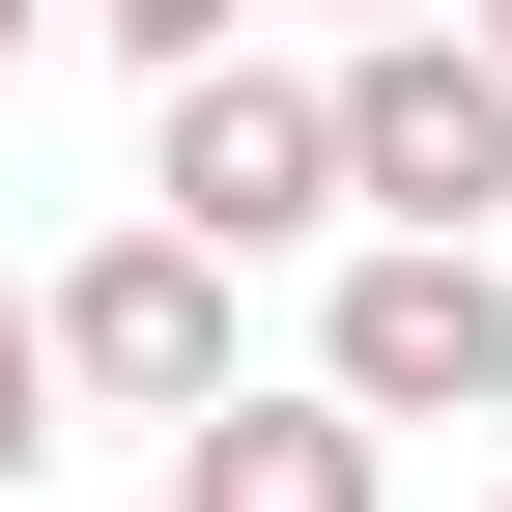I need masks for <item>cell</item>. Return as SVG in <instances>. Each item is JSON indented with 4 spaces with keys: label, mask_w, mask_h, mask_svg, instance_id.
<instances>
[{
    "label": "cell",
    "mask_w": 512,
    "mask_h": 512,
    "mask_svg": "<svg viewBox=\"0 0 512 512\" xmlns=\"http://www.w3.org/2000/svg\"><path fill=\"white\" fill-rule=\"evenodd\" d=\"M143 228L313 256V228H342V57H200V86L143 114Z\"/></svg>",
    "instance_id": "6da1fadb"
},
{
    "label": "cell",
    "mask_w": 512,
    "mask_h": 512,
    "mask_svg": "<svg viewBox=\"0 0 512 512\" xmlns=\"http://www.w3.org/2000/svg\"><path fill=\"white\" fill-rule=\"evenodd\" d=\"M512 200V57L427 0V29H342V228H427V256H484Z\"/></svg>",
    "instance_id": "7a4b0ae2"
},
{
    "label": "cell",
    "mask_w": 512,
    "mask_h": 512,
    "mask_svg": "<svg viewBox=\"0 0 512 512\" xmlns=\"http://www.w3.org/2000/svg\"><path fill=\"white\" fill-rule=\"evenodd\" d=\"M313 399H342V427H512V256L370 228L342 285H313Z\"/></svg>",
    "instance_id": "3957f363"
},
{
    "label": "cell",
    "mask_w": 512,
    "mask_h": 512,
    "mask_svg": "<svg viewBox=\"0 0 512 512\" xmlns=\"http://www.w3.org/2000/svg\"><path fill=\"white\" fill-rule=\"evenodd\" d=\"M57 399H114V427H200V399H256V370H228V256L200 228H114V256H57Z\"/></svg>",
    "instance_id": "277c9868"
},
{
    "label": "cell",
    "mask_w": 512,
    "mask_h": 512,
    "mask_svg": "<svg viewBox=\"0 0 512 512\" xmlns=\"http://www.w3.org/2000/svg\"><path fill=\"white\" fill-rule=\"evenodd\" d=\"M171 512H399V427H342L285 370V399H200L171 427Z\"/></svg>",
    "instance_id": "5b68a950"
},
{
    "label": "cell",
    "mask_w": 512,
    "mask_h": 512,
    "mask_svg": "<svg viewBox=\"0 0 512 512\" xmlns=\"http://www.w3.org/2000/svg\"><path fill=\"white\" fill-rule=\"evenodd\" d=\"M57 29H114L143 86H200V57H256V0H57Z\"/></svg>",
    "instance_id": "8992f818"
},
{
    "label": "cell",
    "mask_w": 512,
    "mask_h": 512,
    "mask_svg": "<svg viewBox=\"0 0 512 512\" xmlns=\"http://www.w3.org/2000/svg\"><path fill=\"white\" fill-rule=\"evenodd\" d=\"M29 456H57V313L0 285V512H29Z\"/></svg>",
    "instance_id": "52a82bcc"
},
{
    "label": "cell",
    "mask_w": 512,
    "mask_h": 512,
    "mask_svg": "<svg viewBox=\"0 0 512 512\" xmlns=\"http://www.w3.org/2000/svg\"><path fill=\"white\" fill-rule=\"evenodd\" d=\"M29 29H57V0H0V86H29Z\"/></svg>",
    "instance_id": "ba28073f"
},
{
    "label": "cell",
    "mask_w": 512,
    "mask_h": 512,
    "mask_svg": "<svg viewBox=\"0 0 512 512\" xmlns=\"http://www.w3.org/2000/svg\"><path fill=\"white\" fill-rule=\"evenodd\" d=\"M313 29H427V0H313Z\"/></svg>",
    "instance_id": "9c48e42d"
},
{
    "label": "cell",
    "mask_w": 512,
    "mask_h": 512,
    "mask_svg": "<svg viewBox=\"0 0 512 512\" xmlns=\"http://www.w3.org/2000/svg\"><path fill=\"white\" fill-rule=\"evenodd\" d=\"M456 29H484V57H512V0H456Z\"/></svg>",
    "instance_id": "30bf717a"
},
{
    "label": "cell",
    "mask_w": 512,
    "mask_h": 512,
    "mask_svg": "<svg viewBox=\"0 0 512 512\" xmlns=\"http://www.w3.org/2000/svg\"><path fill=\"white\" fill-rule=\"evenodd\" d=\"M484 512H512V484H484Z\"/></svg>",
    "instance_id": "8fae6325"
}]
</instances>
